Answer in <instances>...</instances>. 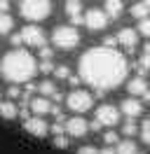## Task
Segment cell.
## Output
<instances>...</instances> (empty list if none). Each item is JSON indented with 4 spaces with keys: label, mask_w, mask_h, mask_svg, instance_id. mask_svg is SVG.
I'll use <instances>...</instances> for the list:
<instances>
[{
    "label": "cell",
    "mask_w": 150,
    "mask_h": 154,
    "mask_svg": "<svg viewBox=\"0 0 150 154\" xmlns=\"http://www.w3.org/2000/svg\"><path fill=\"white\" fill-rule=\"evenodd\" d=\"M129 63L115 47H94L80 58V77L96 91L120 87L127 77Z\"/></svg>",
    "instance_id": "1"
},
{
    "label": "cell",
    "mask_w": 150,
    "mask_h": 154,
    "mask_svg": "<svg viewBox=\"0 0 150 154\" xmlns=\"http://www.w3.org/2000/svg\"><path fill=\"white\" fill-rule=\"evenodd\" d=\"M0 72L12 84H24V82H31L38 72V61L24 49H14L0 61Z\"/></svg>",
    "instance_id": "2"
},
{
    "label": "cell",
    "mask_w": 150,
    "mask_h": 154,
    "mask_svg": "<svg viewBox=\"0 0 150 154\" xmlns=\"http://www.w3.org/2000/svg\"><path fill=\"white\" fill-rule=\"evenodd\" d=\"M19 12L26 21H42L49 17L52 12V2L49 0H21Z\"/></svg>",
    "instance_id": "3"
},
{
    "label": "cell",
    "mask_w": 150,
    "mask_h": 154,
    "mask_svg": "<svg viewBox=\"0 0 150 154\" xmlns=\"http://www.w3.org/2000/svg\"><path fill=\"white\" fill-rule=\"evenodd\" d=\"M52 42L59 49H75L80 45V33L75 26H59L52 33Z\"/></svg>",
    "instance_id": "4"
},
{
    "label": "cell",
    "mask_w": 150,
    "mask_h": 154,
    "mask_svg": "<svg viewBox=\"0 0 150 154\" xmlns=\"http://www.w3.org/2000/svg\"><path fill=\"white\" fill-rule=\"evenodd\" d=\"M66 105H68V110H73V112H77V115H82V112H87V110H92L94 96L89 94V91H84V89H75V91L68 94Z\"/></svg>",
    "instance_id": "5"
},
{
    "label": "cell",
    "mask_w": 150,
    "mask_h": 154,
    "mask_svg": "<svg viewBox=\"0 0 150 154\" xmlns=\"http://www.w3.org/2000/svg\"><path fill=\"white\" fill-rule=\"evenodd\" d=\"M108 21H110V17L106 14V10L84 12V26H87L89 30H103L106 26H108Z\"/></svg>",
    "instance_id": "6"
},
{
    "label": "cell",
    "mask_w": 150,
    "mask_h": 154,
    "mask_svg": "<svg viewBox=\"0 0 150 154\" xmlns=\"http://www.w3.org/2000/svg\"><path fill=\"white\" fill-rule=\"evenodd\" d=\"M120 115L122 112L115 105H108V103H106V105H101L96 110V122L101 126H115V124H120Z\"/></svg>",
    "instance_id": "7"
},
{
    "label": "cell",
    "mask_w": 150,
    "mask_h": 154,
    "mask_svg": "<svg viewBox=\"0 0 150 154\" xmlns=\"http://www.w3.org/2000/svg\"><path fill=\"white\" fill-rule=\"evenodd\" d=\"M21 38L28 47H45V30L40 26H26L21 30Z\"/></svg>",
    "instance_id": "8"
},
{
    "label": "cell",
    "mask_w": 150,
    "mask_h": 154,
    "mask_svg": "<svg viewBox=\"0 0 150 154\" xmlns=\"http://www.w3.org/2000/svg\"><path fill=\"white\" fill-rule=\"evenodd\" d=\"M24 128H26L31 135H35V138H45L47 131H49V126H47V122L42 119V117H28V119H24Z\"/></svg>",
    "instance_id": "9"
},
{
    "label": "cell",
    "mask_w": 150,
    "mask_h": 154,
    "mask_svg": "<svg viewBox=\"0 0 150 154\" xmlns=\"http://www.w3.org/2000/svg\"><path fill=\"white\" fill-rule=\"evenodd\" d=\"M87 131H89V122H84L82 117H73L66 122V133L70 138H82L87 135Z\"/></svg>",
    "instance_id": "10"
},
{
    "label": "cell",
    "mask_w": 150,
    "mask_h": 154,
    "mask_svg": "<svg viewBox=\"0 0 150 154\" xmlns=\"http://www.w3.org/2000/svg\"><path fill=\"white\" fill-rule=\"evenodd\" d=\"M117 42H120V47H124L127 51H134L136 45H139V30L134 28H122L117 33Z\"/></svg>",
    "instance_id": "11"
},
{
    "label": "cell",
    "mask_w": 150,
    "mask_h": 154,
    "mask_svg": "<svg viewBox=\"0 0 150 154\" xmlns=\"http://www.w3.org/2000/svg\"><path fill=\"white\" fill-rule=\"evenodd\" d=\"M120 112L122 115H127L129 119H136V117L143 115V103H141L139 98H127V100H122V105H120Z\"/></svg>",
    "instance_id": "12"
},
{
    "label": "cell",
    "mask_w": 150,
    "mask_h": 154,
    "mask_svg": "<svg viewBox=\"0 0 150 154\" xmlns=\"http://www.w3.org/2000/svg\"><path fill=\"white\" fill-rule=\"evenodd\" d=\"M66 14L70 17L73 26L84 23V14H82V5H80V0H66Z\"/></svg>",
    "instance_id": "13"
},
{
    "label": "cell",
    "mask_w": 150,
    "mask_h": 154,
    "mask_svg": "<svg viewBox=\"0 0 150 154\" xmlns=\"http://www.w3.org/2000/svg\"><path fill=\"white\" fill-rule=\"evenodd\" d=\"M52 100H49V98H35V100H31V110H33V112H35L38 117H42V115H49V112H52Z\"/></svg>",
    "instance_id": "14"
},
{
    "label": "cell",
    "mask_w": 150,
    "mask_h": 154,
    "mask_svg": "<svg viewBox=\"0 0 150 154\" xmlns=\"http://www.w3.org/2000/svg\"><path fill=\"white\" fill-rule=\"evenodd\" d=\"M127 91H129L131 96H143L145 91H148V82H145V77H134L129 84H127Z\"/></svg>",
    "instance_id": "15"
},
{
    "label": "cell",
    "mask_w": 150,
    "mask_h": 154,
    "mask_svg": "<svg viewBox=\"0 0 150 154\" xmlns=\"http://www.w3.org/2000/svg\"><path fill=\"white\" fill-rule=\"evenodd\" d=\"M0 117L2 119H17L19 117V107L12 103V100H0Z\"/></svg>",
    "instance_id": "16"
},
{
    "label": "cell",
    "mask_w": 150,
    "mask_h": 154,
    "mask_svg": "<svg viewBox=\"0 0 150 154\" xmlns=\"http://www.w3.org/2000/svg\"><path fill=\"white\" fill-rule=\"evenodd\" d=\"M115 152L117 154H139V147L134 143V138H127V140H120L115 145Z\"/></svg>",
    "instance_id": "17"
},
{
    "label": "cell",
    "mask_w": 150,
    "mask_h": 154,
    "mask_svg": "<svg viewBox=\"0 0 150 154\" xmlns=\"http://www.w3.org/2000/svg\"><path fill=\"white\" fill-rule=\"evenodd\" d=\"M106 14L110 17V19H117L122 12H124V5H122V0H106Z\"/></svg>",
    "instance_id": "18"
},
{
    "label": "cell",
    "mask_w": 150,
    "mask_h": 154,
    "mask_svg": "<svg viewBox=\"0 0 150 154\" xmlns=\"http://www.w3.org/2000/svg\"><path fill=\"white\" fill-rule=\"evenodd\" d=\"M14 28V19L9 17V12H0V35H7Z\"/></svg>",
    "instance_id": "19"
},
{
    "label": "cell",
    "mask_w": 150,
    "mask_h": 154,
    "mask_svg": "<svg viewBox=\"0 0 150 154\" xmlns=\"http://www.w3.org/2000/svg\"><path fill=\"white\" fill-rule=\"evenodd\" d=\"M136 70H139V75H141V77H145V75L150 72V54H145V51H143L141 61L136 63Z\"/></svg>",
    "instance_id": "20"
},
{
    "label": "cell",
    "mask_w": 150,
    "mask_h": 154,
    "mask_svg": "<svg viewBox=\"0 0 150 154\" xmlns=\"http://www.w3.org/2000/svg\"><path fill=\"white\" fill-rule=\"evenodd\" d=\"M131 17H136V19H145V17H150V7L145 5V2H139V5L131 7Z\"/></svg>",
    "instance_id": "21"
},
{
    "label": "cell",
    "mask_w": 150,
    "mask_h": 154,
    "mask_svg": "<svg viewBox=\"0 0 150 154\" xmlns=\"http://www.w3.org/2000/svg\"><path fill=\"white\" fill-rule=\"evenodd\" d=\"M139 131H141V128L136 126V122H134V119H127V122L122 124V133L127 135V138H134V135L139 133Z\"/></svg>",
    "instance_id": "22"
},
{
    "label": "cell",
    "mask_w": 150,
    "mask_h": 154,
    "mask_svg": "<svg viewBox=\"0 0 150 154\" xmlns=\"http://www.w3.org/2000/svg\"><path fill=\"white\" fill-rule=\"evenodd\" d=\"M38 91H40L45 98H52L56 94V84L54 82H42V84H38Z\"/></svg>",
    "instance_id": "23"
},
{
    "label": "cell",
    "mask_w": 150,
    "mask_h": 154,
    "mask_svg": "<svg viewBox=\"0 0 150 154\" xmlns=\"http://www.w3.org/2000/svg\"><path fill=\"white\" fill-rule=\"evenodd\" d=\"M141 140H143V143L145 145H150V119H145V122H143V124H141Z\"/></svg>",
    "instance_id": "24"
},
{
    "label": "cell",
    "mask_w": 150,
    "mask_h": 154,
    "mask_svg": "<svg viewBox=\"0 0 150 154\" xmlns=\"http://www.w3.org/2000/svg\"><path fill=\"white\" fill-rule=\"evenodd\" d=\"M54 63H52V58H42V63H40V66H38V70H40V72H54Z\"/></svg>",
    "instance_id": "25"
},
{
    "label": "cell",
    "mask_w": 150,
    "mask_h": 154,
    "mask_svg": "<svg viewBox=\"0 0 150 154\" xmlns=\"http://www.w3.org/2000/svg\"><path fill=\"white\" fill-rule=\"evenodd\" d=\"M103 143L112 147V145H117V143H120V135L115 133V131H108V133H103Z\"/></svg>",
    "instance_id": "26"
},
{
    "label": "cell",
    "mask_w": 150,
    "mask_h": 154,
    "mask_svg": "<svg viewBox=\"0 0 150 154\" xmlns=\"http://www.w3.org/2000/svg\"><path fill=\"white\" fill-rule=\"evenodd\" d=\"M54 75L59 77V79H68V77H70V68L68 66H59V68H54Z\"/></svg>",
    "instance_id": "27"
},
{
    "label": "cell",
    "mask_w": 150,
    "mask_h": 154,
    "mask_svg": "<svg viewBox=\"0 0 150 154\" xmlns=\"http://www.w3.org/2000/svg\"><path fill=\"white\" fill-rule=\"evenodd\" d=\"M139 33H141V35H145V38H150V19H148V17H145V19H141Z\"/></svg>",
    "instance_id": "28"
},
{
    "label": "cell",
    "mask_w": 150,
    "mask_h": 154,
    "mask_svg": "<svg viewBox=\"0 0 150 154\" xmlns=\"http://www.w3.org/2000/svg\"><path fill=\"white\" fill-rule=\"evenodd\" d=\"M54 147H59V149H66V147H68V138H66L64 133H61V135H54Z\"/></svg>",
    "instance_id": "29"
},
{
    "label": "cell",
    "mask_w": 150,
    "mask_h": 154,
    "mask_svg": "<svg viewBox=\"0 0 150 154\" xmlns=\"http://www.w3.org/2000/svg\"><path fill=\"white\" fill-rule=\"evenodd\" d=\"M99 152H101V149H96L94 145H84V147L77 149V154H99Z\"/></svg>",
    "instance_id": "30"
},
{
    "label": "cell",
    "mask_w": 150,
    "mask_h": 154,
    "mask_svg": "<svg viewBox=\"0 0 150 154\" xmlns=\"http://www.w3.org/2000/svg\"><path fill=\"white\" fill-rule=\"evenodd\" d=\"M117 45H120V42H117V35H115V38L108 35V38L103 40V47H117Z\"/></svg>",
    "instance_id": "31"
},
{
    "label": "cell",
    "mask_w": 150,
    "mask_h": 154,
    "mask_svg": "<svg viewBox=\"0 0 150 154\" xmlns=\"http://www.w3.org/2000/svg\"><path fill=\"white\" fill-rule=\"evenodd\" d=\"M7 96L9 98H19V96H21V89H19V87H9L7 89Z\"/></svg>",
    "instance_id": "32"
},
{
    "label": "cell",
    "mask_w": 150,
    "mask_h": 154,
    "mask_svg": "<svg viewBox=\"0 0 150 154\" xmlns=\"http://www.w3.org/2000/svg\"><path fill=\"white\" fill-rule=\"evenodd\" d=\"M9 42H12L14 47H19V45H24V38H21V33H17V35H12V38H9Z\"/></svg>",
    "instance_id": "33"
},
{
    "label": "cell",
    "mask_w": 150,
    "mask_h": 154,
    "mask_svg": "<svg viewBox=\"0 0 150 154\" xmlns=\"http://www.w3.org/2000/svg\"><path fill=\"white\" fill-rule=\"evenodd\" d=\"M40 56H42V58H52V56H54V51H52L49 47H40Z\"/></svg>",
    "instance_id": "34"
},
{
    "label": "cell",
    "mask_w": 150,
    "mask_h": 154,
    "mask_svg": "<svg viewBox=\"0 0 150 154\" xmlns=\"http://www.w3.org/2000/svg\"><path fill=\"white\" fill-rule=\"evenodd\" d=\"M99 154H117V152L112 149L110 145H106V147H103V149H101V152H99Z\"/></svg>",
    "instance_id": "35"
},
{
    "label": "cell",
    "mask_w": 150,
    "mask_h": 154,
    "mask_svg": "<svg viewBox=\"0 0 150 154\" xmlns=\"http://www.w3.org/2000/svg\"><path fill=\"white\" fill-rule=\"evenodd\" d=\"M80 79H82V77H75V75H70V77H68V82H70L73 87H77V84H80Z\"/></svg>",
    "instance_id": "36"
},
{
    "label": "cell",
    "mask_w": 150,
    "mask_h": 154,
    "mask_svg": "<svg viewBox=\"0 0 150 154\" xmlns=\"http://www.w3.org/2000/svg\"><path fill=\"white\" fill-rule=\"evenodd\" d=\"M9 10V0H0V12H7Z\"/></svg>",
    "instance_id": "37"
},
{
    "label": "cell",
    "mask_w": 150,
    "mask_h": 154,
    "mask_svg": "<svg viewBox=\"0 0 150 154\" xmlns=\"http://www.w3.org/2000/svg\"><path fill=\"white\" fill-rule=\"evenodd\" d=\"M99 128H101V124H99V122H96V119H94L92 124H89V131H99Z\"/></svg>",
    "instance_id": "38"
},
{
    "label": "cell",
    "mask_w": 150,
    "mask_h": 154,
    "mask_svg": "<svg viewBox=\"0 0 150 154\" xmlns=\"http://www.w3.org/2000/svg\"><path fill=\"white\" fill-rule=\"evenodd\" d=\"M143 100H145V103H150V89L145 91V94H143Z\"/></svg>",
    "instance_id": "39"
},
{
    "label": "cell",
    "mask_w": 150,
    "mask_h": 154,
    "mask_svg": "<svg viewBox=\"0 0 150 154\" xmlns=\"http://www.w3.org/2000/svg\"><path fill=\"white\" fill-rule=\"evenodd\" d=\"M143 51H145V54H150V42L145 45V47H143Z\"/></svg>",
    "instance_id": "40"
},
{
    "label": "cell",
    "mask_w": 150,
    "mask_h": 154,
    "mask_svg": "<svg viewBox=\"0 0 150 154\" xmlns=\"http://www.w3.org/2000/svg\"><path fill=\"white\" fill-rule=\"evenodd\" d=\"M143 2H145V5H148V7H150V0H143Z\"/></svg>",
    "instance_id": "41"
}]
</instances>
